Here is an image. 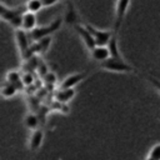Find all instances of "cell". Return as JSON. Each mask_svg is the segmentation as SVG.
Listing matches in <instances>:
<instances>
[{"instance_id": "6da1fadb", "label": "cell", "mask_w": 160, "mask_h": 160, "mask_svg": "<svg viewBox=\"0 0 160 160\" xmlns=\"http://www.w3.org/2000/svg\"><path fill=\"white\" fill-rule=\"evenodd\" d=\"M26 8H16V9H11L8 8L4 2L0 5V16L4 21H6L8 24H10L14 29H21V24H22V16L25 14Z\"/></svg>"}, {"instance_id": "7a4b0ae2", "label": "cell", "mask_w": 160, "mask_h": 160, "mask_svg": "<svg viewBox=\"0 0 160 160\" xmlns=\"http://www.w3.org/2000/svg\"><path fill=\"white\" fill-rule=\"evenodd\" d=\"M61 22L62 20L60 18H56L54 21H51L50 24L48 25H44V26H36L34 30L29 31L30 34V38L32 41H39L44 38H48L50 36L52 32H55L56 30H59V28L61 26Z\"/></svg>"}, {"instance_id": "3957f363", "label": "cell", "mask_w": 160, "mask_h": 160, "mask_svg": "<svg viewBox=\"0 0 160 160\" xmlns=\"http://www.w3.org/2000/svg\"><path fill=\"white\" fill-rule=\"evenodd\" d=\"M100 66L105 70L115 71V72H130V71H132V68L122 58L110 56L108 60L100 62Z\"/></svg>"}, {"instance_id": "277c9868", "label": "cell", "mask_w": 160, "mask_h": 160, "mask_svg": "<svg viewBox=\"0 0 160 160\" xmlns=\"http://www.w3.org/2000/svg\"><path fill=\"white\" fill-rule=\"evenodd\" d=\"M131 0H118L115 6V19H114V26H112V35L118 36V32L120 30V26L125 19V15L128 12V9L130 6Z\"/></svg>"}, {"instance_id": "5b68a950", "label": "cell", "mask_w": 160, "mask_h": 160, "mask_svg": "<svg viewBox=\"0 0 160 160\" xmlns=\"http://www.w3.org/2000/svg\"><path fill=\"white\" fill-rule=\"evenodd\" d=\"M15 39H16V44H18V48L22 55V58H28V54H29V49L32 44V40L30 38V34L29 31H25L22 29H16L15 31Z\"/></svg>"}, {"instance_id": "8992f818", "label": "cell", "mask_w": 160, "mask_h": 160, "mask_svg": "<svg viewBox=\"0 0 160 160\" xmlns=\"http://www.w3.org/2000/svg\"><path fill=\"white\" fill-rule=\"evenodd\" d=\"M85 26L88 28V30L94 36L96 45L108 46V44H109V41H110L111 36H112V31L111 30H99V29H95L92 25H89V24H85Z\"/></svg>"}, {"instance_id": "52a82bcc", "label": "cell", "mask_w": 160, "mask_h": 160, "mask_svg": "<svg viewBox=\"0 0 160 160\" xmlns=\"http://www.w3.org/2000/svg\"><path fill=\"white\" fill-rule=\"evenodd\" d=\"M74 29H75V31L79 34V36L81 38V40L84 41L85 46H86L89 50H92L95 46H98L96 42H95L94 36L91 35V32L88 30V28H86L85 25H80V24L78 22V24L74 25Z\"/></svg>"}, {"instance_id": "ba28073f", "label": "cell", "mask_w": 160, "mask_h": 160, "mask_svg": "<svg viewBox=\"0 0 160 160\" xmlns=\"http://www.w3.org/2000/svg\"><path fill=\"white\" fill-rule=\"evenodd\" d=\"M75 96V90L74 88H60L56 92H55V100L60 104H66L69 102L72 98Z\"/></svg>"}, {"instance_id": "9c48e42d", "label": "cell", "mask_w": 160, "mask_h": 160, "mask_svg": "<svg viewBox=\"0 0 160 160\" xmlns=\"http://www.w3.org/2000/svg\"><path fill=\"white\" fill-rule=\"evenodd\" d=\"M91 51V58L95 60V61H99V62H102L105 60H108L111 54H110V50L108 46H95Z\"/></svg>"}, {"instance_id": "30bf717a", "label": "cell", "mask_w": 160, "mask_h": 160, "mask_svg": "<svg viewBox=\"0 0 160 160\" xmlns=\"http://www.w3.org/2000/svg\"><path fill=\"white\" fill-rule=\"evenodd\" d=\"M35 28H36V15H35V12L25 11V14L22 16L21 29L25 30V31H31Z\"/></svg>"}, {"instance_id": "8fae6325", "label": "cell", "mask_w": 160, "mask_h": 160, "mask_svg": "<svg viewBox=\"0 0 160 160\" xmlns=\"http://www.w3.org/2000/svg\"><path fill=\"white\" fill-rule=\"evenodd\" d=\"M42 139H44V132L40 129H35L30 136V141H29V149L31 151H36L41 144H42Z\"/></svg>"}, {"instance_id": "7c38bea8", "label": "cell", "mask_w": 160, "mask_h": 160, "mask_svg": "<svg viewBox=\"0 0 160 160\" xmlns=\"http://www.w3.org/2000/svg\"><path fill=\"white\" fill-rule=\"evenodd\" d=\"M84 78H85V72H79V74L69 75V76H66V78L61 81L60 88H65V89H68V88H74V86L78 85Z\"/></svg>"}, {"instance_id": "4fadbf2b", "label": "cell", "mask_w": 160, "mask_h": 160, "mask_svg": "<svg viewBox=\"0 0 160 160\" xmlns=\"http://www.w3.org/2000/svg\"><path fill=\"white\" fill-rule=\"evenodd\" d=\"M8 82H10L11 85H14L16 89L22 88V85H24L22 76H20V74L18 71H10L8 74Z\"/></svg>"}, {"instance_id": "5bb4252c", "label": "cell", "mask_w": 160, "mask_h": 160, "mask_svg": "<svg viewBox=\"0 0 160 160\" xmlns=\"http://www.w3.org/2000/svg\"><path fill=\"white\" fill-rule=\"evenodd\" d=\"M108 48L110 50L111 56H114V58H121L120 50H119V46H118V36H115V35L111 36V39H110V41L108 44Z\"/></svg>"}, {"instance_id": "9a60e30c", "label": "cell", "mask_w": 160, "mask_h": 160, "mask_svg": "<svg viewBox=\"0 0 160 160\" xmlns=\"http://www.w3.org/2000/svg\"><path fill=\"white\" fill-rule=\"evenodd\" d=\"M16 88L14 85H11L10 82H5L2 84V88H1V94L4 98H11L16 94Z\"/></svg>"}, {"instance_id": "2e32d148", "label": "cell", "mask_w": 160, "mask_h": 160, "mask_svg": "<svg viewBox=\"0 0 160 160\" xmlns=\"http://www.w3.org/2000/svg\"><path fill=\"white\" fill-rule=\"evenodd\" d=\"M25 8H26V11L36 12V11H39L41 8H44V4H42L41 0H29Z\"/></svg>"}, {"instance_id": "e0dca14e", "label": "cell", "mask_w": 160, "mask_h": 160, "mask_svg": "<svg viewBox=\"0 0 160 160\" xmlns=\"http://www.w3.org/2000/svg\"><path fill=\"white\" fill-rule=\"evenodd\" d=\"M145 160H160V142L154 145Z\"/></svg>"}, {"instance_id": "ac0fdd59", "label": "cell", "mask_w": 160, "mask_h": 160, "mask_svg": "<svg viewBox=\"0 0 160 160\" xmlns=\"http://www.w3.org/2000/svg\"><path fill=\"white\" fill-rule=\"evenodd\" d=\"M25 124H26V126L29 128V129H36L38 128V124H39V120H38V116H35V115H32V114H30V115H28L26 118H25Z\"/></svg>"}, {"instance_id": "d6986e66", "label": "cell", "mask_w": 160, "mask_h": 160, "mask_svg": "<svg viewBox=\"0 0 160 160\" xmlns=\"http://www.w3.org/2000/svg\"><path fill=\"white\" fill-rule=\"evenodd\" d=\"M22 82H24V85H30V84H32V76H31L29 72L24 74V75H22Z\"/></svg>"}, {"instance_id": "ffe728a7", "label": "cell", "mask_w": 160, "mask_h": 160, "mask_svg": "<svg viewBox=\"0 0 160 160\" xmlns=\"http://www.w3.org/2000/svg\"><path fill=\"white\" fill-rule=\"evenodd\" d=\"M149 80H150V82L156 88V90L160 92V81H159L158 79H154V78H149Z\"/></svg>"}, {"instance_id": "44dd1931", "label": "cell", "mask_w": 160, "mask_h": 160, "mask_svg": "<svg viewBox=\"0 0 160 160\" xmlns=\"http://www.w3.org/2000/svg\"><path fill=\"white\" fill-rule=\"evenodd\" d=\"M44 6H50V5H54L55 2H58L59 0H41Z\"/></svg>"}]
</instances>
